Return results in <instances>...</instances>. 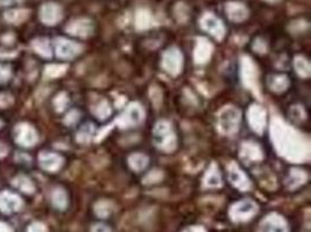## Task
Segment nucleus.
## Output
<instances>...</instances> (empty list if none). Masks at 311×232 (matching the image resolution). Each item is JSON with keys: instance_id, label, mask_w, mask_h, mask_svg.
Instances as JSON below:
<instances>
[{"instance_id": "39", "label": "nucleus", "mask_w": 311, "mask_h": 232, "mask_svg": "<svg viewBox=\"0 0 311 232\" xmlns=\"http://www.w3.org/2000/svg\"><path fill=\"white\" fill-rule=\"evenodd\" d=\"M183 232H207V231H205L204 227H202V226H190V227H186V229Z\"/></svg>"}, {"instance_id": "21", "label": "nucleus", "mask_w": 311, "mask_h": 232, "mask_svg": "<svg viewBox=\"0 0 311 232\" xmlns=\"http://www.w3.org/2000/svg\"><path fill=\"white\" fill-rule=\"evenodd\" d=\"M268 85L273 91L275 92H282L288 87L289 85V80L286 76H274L272 78H269Z\"/></svg>"}, {"instance_id": "28", "label": "nucleus", "mask_w": 311, "mask_h": 232, "mask_svg": "<svg viewBox=\"0 0 311 232\" xmlns=\"http://www.w3.org/2000/svg\"><path fill=\"white\" fill-rule=\"evenodd\" d=\"M305 179H306V175L303 173V171L294 170V171H291L290 177L289 179H288V183H289L290 188H296V187L302 185V183L305 181Z\"/></svg>"}, {"instance_id": "8", "label": "nucleus", "mask_w": 311, "mask_h": 232, "mask_svg": "<svg viewBox=\"0 0 311 232\" xmlns=\"http://www.w3.org/2000/svg\"><path fill=\"white\" fill-rule=\"evenodd\" d=\"M40 18L48 26L56 25L62 19V9L54 3H48L41 7Z\"/></svg>"}, {"instance_id": "40", "label": "nucleus", "mask_w": 311, "mask_h": 232, "mask_svg": "<svg viewBox=\"0 0 311 232\" xmlns=\"http://www.w3.org/2000/svg\"><path fill=\"white\" fill-rule=\"evenodd\" d=\"M0 232H12L10 229V226L5 223H0Z\"/></svg>"}, {"instance_id": "13", "label": "nucleus", "mask_w": 311, "mask_h": 232, "mask_svg": "<svg viewBox=\"0 0 311 232\" xmlns=\"http://www.w3.org/2000/svg\"><path fill=\"white\" fill-rule=\"evenodd\" d=\"M67 32L74 36L87 37L93 32V25L88 19H78L68 25Z\"/></svg>"}, {"instance_id": "36", "label": "nucleus", "mask_w": 311, "mask_h": 232, "mask_svg": "<svg viewBox=\"0 0 311 232\" xmlns=\"http://www.w3.org/2000/svg\"><path fill=\"white\" fill-rule=\"evenodd\" d=\"M12 103V96L9 94H0V107H7Z\"/></svg>"}, {"instance_id": "16", "label": "nucleus", "mask_w": 311, "mask_h": 232, "mask_svg": "<svg viewBox=\"0 0 311 232\" xmlns=\"http://www.w3.org/2000/svg\"><path fill=\"white\" fill-rule=\"evenodd\" d=\"M40 165L43 170L49 171V172H55L57 171L59 167L62 166L63 159L61 156L56 155V153L51 152H43L40 155Z\"/></svg>"}, {"instance_id": "33", "label": "nucleus", "mask_w": 311, "mask_h": 232, "mask_svg": "<svg viewBox=\"0 0 311 232\" xmlns=\"http://www.w3.org/2000/svg\"><path fill=\"white\" fill-rule=\"evenodd\" d=\"M11 77V70L9 66L0 65V83H5L10 79Z\"/></svg>"}, {"instance_id": "37", "label": "nucleus", "mask_w": 311, "mask_h": 232, "mask_svg": "<svg viewBox=\"0 0 311 232\" xmlns=\"http://www.w3.org/2000/svg\"><path fill=\"white\" fill-rule=\"evenodd\" d=\"M91 232H111V229H110V226L106 225V224L99 223V224H96V225L92 227Z\"/></svg>"}, {"instance_id": "32", "label": "nucleus", "mask_w": 311, "mask_h": 232, "mask_svg": "<svg viewBox=\"0 0 311 232\" xmlns=\"http://www.w3.org/2000/svg\"><path fill=\"white\" fill-rule=\"evenodd\" d=\"M111 114V108L108 107V103L106 101H103L102 103L98 104V107H97L96 109V115H98L99 119H106L108 118V115Z\"/></svg>"}, {"instance_id": "9", "label": "nucleus", "mask_w": 311, "mask_h": 232, "mask_svg": "<svg viewBox=\"0 0 311 232\" xmlns=\"http://www.w3.org/2000/svg\"><path fill=\"white\" fill-rule=\"evenodd\" d=\"M16 141L21 147H33L37 142V134L29 125H20L16 129Z\"/></svg>"}, {"instance_id": "3", "label": "nucleus", "mask_w": 311, "mask_h": 232, "mask_svg": "<svg viewBox=\"0 0 311 232\" xmlns=\"http://www.w3.org/2000/svg\"><path fill=\"white\" fill-rule=\"evenodd\" d=\"M240 123V111L234 107H227L219 114V127L225 134H234Z\"/></svg>"}, {"instance_id": "6", "label": "nucleus", "mask_w": 311, "mask_h": 232, "mask_svg": "<svg viewBox=\"0 0 311 232\" xmlns=\"http://www.w3.org/2000/svg\"><path fill=\"white\" fill-rule=\"evenodd\" d=\"M163 69L170 74H177L181 71L182 67V55L177 49H169L164 52L163 61H162Z\"/></svg>"}, {"instance_id": "10", "label": "nucleus", "mask_w": 311, "mask_h": 232, "mask_svg": "<svg viewBox=\"0 0 311 232\" xmlns=\"http://www.w3.org/2000/svg\"><path fill=\"white\" fill-rule=\"evenodd\" d=\"M22 201L17 194L10 192L0 193V211L4 214H12L21 208Z\"/></svg>"}, {"instance_id": "41", "label": "nucleus", "mask_w": 311, "mask_h": 232, "mask_svg": "<svg viewBox=\"0 0 311 232\" xmlns=\"http://www.w3.org/2000/svg\"><path fill=\"white\" fill-rule=\"evenodd\" d=\"M6 153H7V147L5 144L0 143V157L6 156Z\"/></svg>"}, {"instance_id": "24", "label": "nucleus", "mask_w": 311, "mask_h": 232, "mask_svg": "<svg viewBox=\"0 0 311 232\" xmlns=\"http://www.w3.org/2000/svg\"><path fill=\"white\" fill-rule=\"evenodd\" d=\"M51 201H52V204H54V207L59 209V210L66 209L67 204H68L67 194L65 193V190H62V189L54 190V193H52V195H51Z\"/></svg>"}, {"instance_id": "17", "label": "nucleus", "mask_w": 311, "mask_h": 232, "mask_svg": "<svg viewBox=\"0 0 311 232\" xmlns=\"http://www.w3.org/2000/svg\"><path fill=\"white\" fill-rule=\"evenodd\" d=\"M29 16V11L24 9H17V10H11L7 11L5 13V20L10 24L18 25L24 22L26 19Z\"/></svg>"}, {"instance_id": "4", "label": "nucleus", "mask_w": 311, "mask_h": 232, "mask_svg": "<svg viewBox=\"0 0 311 232\" xmlns=\"http://www.w3.org/2000/svg\"><path fill=\"white\" fill-rule=\"evenodd\" d=\"M201 27L218 40H222L225 35V26L223 21L212 13H205L202 17Z\"/></svg>"}, {"instance_id": "14", "label": "nucleus", "mask_w": 311, "mask_h": 232, "mask_svg": "<svg viewBox=\"0 0 311 232\" xmlns=\"http://www.w3.org/2000/svg\"><path fill=\"white\" fill-rule=\"evenodd\" d=\"M248 121L251 127L261 134L266 126V110L260 106H252L248 111Z\"/></svg>"}, {"instance_id": "22", "label": "nucleus", "mask_w": 311, "mask_h": 232, "mask_svg": "<svg viewBox=\"0 0 311 232\" xmlns=\"http://www.w3.org/2000/svg\"><path fill=\"white\" fill-rule=\"evenodd\" d=\"M241 153L246 158H251L253 160H259L262 158L261 150L256 143H245V145L242 147Z\"/></svg>"}, {"instance_id": "34", "label": "nucleus", "mask_w": 311, "mask_h": 232, "mask_svg": "<svg viewBox=\"0 0 311 232\" xmlns=\"http://www.w3.org/2000/svg\"><path fill=\"white\" fill-rule=\"evenodd\" d=\"M67 102H68V100H67V96L65 94L58 95L55 100V106H56V108H57V110L61 111V110L65 109Z\"/></svg>"}, {"instance_id": "18", "label": "nucleus", "mask_w": 311, "mask_h": 232, "mask_svg": "<svg viewBox=\"0 0 311 232\" xmlns=\"http://www.w3.org/2000/svg\"><path fill=\"white\" fill-rule=\"evenodd\" d=\"M204 185L210 188H215V187H219L222 185V178H220V173L215 165H212L211 168L208 171L207 175H205Z\"/></svg>"}, {"instance_id": "2", "label": "nucleus", "mask_w": 311, "mask_h": 232, "mask_svg": "<svg viewBox=\"0 0 311 232\" xmlns=\"http://www.w3.org/2000/svg\"><path fill=\"white\" fill-rule=\"evenodd\" d=\"M258 212V204L252 200H241L232 205L230 217L234 222H246Z\"/></svg>"}, {"instance_id": "20", "label": "nucleus", "mask_w": 311, "mask_h": 232, "mask_svg": "<svg viewBox=\"0 0 311 232\" xmlns=\"http://www.w3.org/2000/svg\"><path fill=\"white\" fill-rule=\"evenodd\" d=\"M13 185L16 186L18 189H20L21 192H24V193L32 194L35 189V187H34V185H33L31 179L25 177V175H20V177H17L16 179H14Z\"/></svg>"}, {"instance_id": "27", "label": "nucleus", "mask_w": 311, "mask_h": 232, "mask_svg": "<svg viewBox=\"0 0 311 232\" xmlns=\"http://www.w3.org/2000/svg\"><path fill=\"white\" fill-rule=\"evenodd\" d=\"M33 48L37 52V54L43 56V57H50L51 56V49L49 43L47 40L39 39L33 42Z\"/></svg>"}, {"instance_id": "15", "label": "nucleus", "mask_w": 311, "mask_h": 232, "mask_svg": "<svg viewBox=\"0 0 311 232\" xmlns=\"http://www.w3.org/2000/svg\"><path fill=\"white\" fill-rule=\"evenodd\" d=\"M227 17L234 22H242L248 18V10L241 3H228L225 7Z\"/></svg>"}, {"instance_id": "7", "label": "nucleus", "mask_w": 311, "mask_h": 232, "mask_svg": "<svg viewBox=\"0 0 311 232\" xmlns=\"http://www.w3.org/2000/svg\"><path fill=\"white\" fill-rule=\"evenodd\" d=\"M259 232H288V225L283 217L271 214L261 222Z\"/></svg>"}, {"instance_id": "26", "label": "nucleus", "mask_w": 311, "mask_h": 232, "mask_svg": "<svg viewBox=\"0 0 311 232\" xmlns=\"http://www.w3.org/2000/svg\"><path fill=\"white\" fill-rule=\"evenodd\" d=\"M151 20H152V17H151V13H149L148 11L140 10L137 12L136 25H137L138 28H140V29L148 28L149 26H151Z\"/></svg>"}, {"instance_id": "11", "label": "nucleus", "mask_w": 311, "mask_h": 232, "mask_svg": "<svg viewBox=\"0 0 311 232\" xmlns=\"http://www.w3.org/2000/svg\"><path fill=\"white\" fill-rule=\"evenodd\" d=\"M144 119V111L137 103L131 104L123 113L120 125L121 127H136Z\"/></svg>"}, {"instance_id": "23", "label": "nucleus", "mask_w": 311, "mask_h": 232, "mask_svg": "<svg viewBox=\"0 0 311 232\" xmlns=\"http://www.w3.org/2000/svg\"><path fill=\"white\" fill-rule=\"evenodd\" d=\"M130 165L133 170L136 171H142L146 166L148 165L149 160L148 157L146 155H142V153H137V155H133L130 157Z\"/></svg>"}, {"instance_id": "42", "label": "nucleus", "mask_w": 311, "mask_h": 232, "mask_svg": "<svg viewBox=\"0 0 311 232\" xmlns=\"http://www.w3.org/2000/svg\"><path fill=\"white\" fill-rule=\"evenodd\" d=\"M13 3L14 0H0V6H9Z\"/></svg>"}, {"instance_id": "31", "label": "nucleus", "mask_w": 311, "mask_h": 232, "mask_svg": "<svg viewBox=\"0 0 311 232\" xmlns=\"http://www.w3.org/2000/svg\"><path fill=\"white\" fill-rule=\"evenodd\" d=\"M111 211L112 208L107 202H99V203L96 205V214L99 217H107L111 214Z\"/></svg>"}, {"instance_id": "25", "label": "nucleus", "mask_w": 311, "mask_h": 232, "mask_svg": "<svg viewBox=\"0 0 311 232\" xmlns=\"http://www.w3.org/2000/svg\"><path fill=\"white\" fill-rule=\"evenodd\" d=\"M93 133H95V127L91 123H87L80 129V132L77 133V141L81 142V143H88L91 140L93 136Z\"/></svg>"}, {"instance_id": "29", "label": "nucleus", "mask_w": 311, "mask_h": 232, "mask_svg": "<svg viewBox=\"0 0 311 232\" xmlns=\"http://www.w3.org/2000/svg\"><path fill=\"white\" fill-rule=\"evenodd\" d=\"M295 67L298 74H301L303 77H308L310 74V64L308 59L304 57H297L295 61Z\"/></svg>"}, {"instance_id": "38", "label": "nucleus", "mask_w": 311, "mask_h": 232, "mask_svg": "<svg viewBox=\"0 0 311 232\" xmlns=\"http://www.w3.org/2000/svg\"><path fill=\"white\" fill-rule=\"evenodd\" d=\"M78 118H80V116H78L77 111H71V113H69L68 116H67L66 121H67V123H69V125H71V123L76 122L77 120H78Z\"/></svg>"}, {"instance_id": "30", "label": "nucleus", "mask_w": 311, "mask_h": 232, "mask_svg": "<svg viewBox=\"0 0 311 232\" xmlns=\"http://www.w3.org/2000/svg\"><path fill=\"white\" fill-rule=\"evenodd\" d=\"M66 69H67V66H65V65L52 64V65H49V66L46 67V72H44V74H46V76L49 77V78L59 77L61 74L66 72Z\"/></svg>"}, {"instance_id": "1", "label": "nucleus", "mask_w": 311, "mask_h": 232, "mask_svg": "<svg viewBox=\"0 0 311 232\" xmlns=\"http://www.w3.org/2000/svg\"><path fill=\"white\" fill-rule=\"evenodd\" d=\"M153 138L157 148L164 151H171L176 145V137L173 128L166 121H160L153 132Z\"/></svg>"}, {"instance_id": "19", "label": "nucleus", "mask_w": 311, "mask_h": 232, "mask_svg": "<svg viewBox=\"0 0 311 232\" xmlns=\"http://www.w3.org/2000/svg\"><path fill=\"white\" fill-rule=\"evenodd\" d=\"M212 47L211 44H210L207 40L201 39L198 41V46L196 49V59L197 62H205V59H207L210 56V51H211Z\"/></svg>"}, {"instance_id": "35", "label": "nucleus", "mask_w": 311, "mask_h": 232, "mask_svg": "<svg viewBox=\"0 0 311 232\" xmlns=\"http://www.w3.org/2000/svg\"><path fill=\"white\" fill-rule=\"evenodd\" d=\"M27 232H47V229L42 223L35 222V223H33V224H31V225H29Z\"/></svg>"}, {"instance_id": "5", "label": "nucleus", "mask_w": 311, "mask_h": 232, "mask_svg": "<svg viewBox=\"0 0 311 232\" xmlns=\"http://www.w3.org/2000/svg\"><path fill=\"white\" fill-rule=\"evenodd\" d=\"M55 49H56V55H57L59 58L70 59L76 57V56L80 54L82 47L78 43L74 42V41L58 39L56 40Z\"/></svg>"}, {"instance_id": "12", "label": "nucleus", "mask_w": 311, "mask_h": 232, "mask_svg": "<svg viewBox=\"0 0 311 232\" xmlns=\"http://www.w3.org/2000/svg\"><path fill=\"white\" fill-rule=\"evenodd\" d=\"M228 179H230L232 185H233L235 188L241 190V192H246V190L250 189L251 182L248 178L246 177V174L243 173L237 165L230 166V170H228Z\"/></svg>"}]
</instances>
